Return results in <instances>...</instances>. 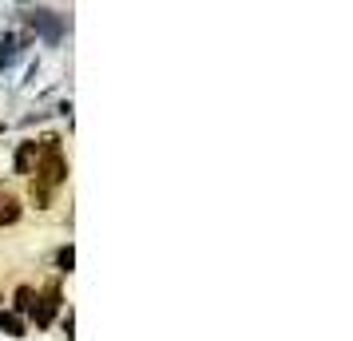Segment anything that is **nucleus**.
<instances>
[{"label":"nucleus","instance_id":"20e7f679","mask_svg":"<svg viewBox=\"0 0 353 341\" xmlns=\"http://www.w3.org/2000/svg\"><path fill=\"white\" fill-rule=\"evenodd\" d=\"M17 218H20V198L0 191V227H12Z\"/></svg>","mask_w":353,"mask_h":341},{"label":"nucleus","instance_id":"0eeeda50","mask_svg":"<svg viewBox=\"0 0 353 341\" xmlns=\"http://www.w3.org/2000/svg\"><path fill=\"white\" fill-rule=\"evenodd\" d=\"M32 298H36L32 286H20L17 290V309H32Z\"/></svg>","mask_w":353,"mask_h":341},{"label":"nucleus","instance_id":"f03ea898","mask_svg":"<svg viewBox=\"0 0 353 341\" xmlns=\"http://www.w3.org/2000/svg\"><path fill=\"white\" fill-rule=\"evenodd\" d=\"M28 24H32V28H40V36H44L48 44H56V40L64 36V20L56 17V12H48V8H36V12H28Z\"/></svg>","mask_w":353,"mask_h":341},{"label":"nucleus","instance_id":"39448f33","mask_svg":"<svg viewBox=\"0 0 353 341\" xmlns=\"http://www.w3.org/2000/svg\"><path fill=\"white\" fill-rule=\"evenodd\" d=\"M32 155H36V143H24L17 151V175H28V167H32Z\"/></svg>","mask_w":353,"mask_h":341},{"label":"nucleus","instance_id":"423d86ee","mask_svg":"<svg viewBox=\"0 0 353 341\" xmlns=\"http://www.w3.org/2000/svg\"><path fill=\"white\" fill-rule=\"evenodd\" d=\"M17 36H4V40H0V64H12V60H17Z\"/></svg>","mask_w":353,"mask_h":341},{"label":"nucleus","instance_id":"7ed1b4c3","mask_svg":"<svg viewBox=\"0 0 353 341\" xmlns=\"http://www.w3.org/2000/svg\"><path fill=\"white\" fill-rule=\"evenodd\" d=\"M40 306H32V318H36V325H48L52 322V313H56V306H60V293L56 290H48L44 298H36Z\"/></svg>","mask_w":353,"mask_h":341},{"label":"nucleus","instance_id":"6e6552de","mask_svg":"<svg viewBox=\"0 0 353 341\" xmlns=\"http://www.w3.org/2000/svg\"><path fill=\"white\" fill-rule=\"evenodd\" d=\"M56 262H60V266H64V270H72V246H64V250H60V254H56Z\"/></svg>","mask_w":353,"mask_h":341},{"label":"nucleus","instance_id":"f257e3e1","mask_svg":"<svg viewBox=\"0 0 353 341\" xmlns=\"http://www.w3.org/2000/svg\"><path fill=\"white\" fill-rule=\"evenodd\" d=\"M68 179V163L60 155V139H44V147L36 151V183H32V198L36 207H48L52 191Z\"/></svg>","mask_w":353,"mask_h":341}]
</instances>
